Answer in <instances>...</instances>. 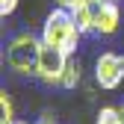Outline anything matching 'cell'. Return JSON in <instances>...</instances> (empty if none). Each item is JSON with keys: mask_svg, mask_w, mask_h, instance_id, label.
Masks as SVG:
<instances>
[{"mask_svg": "<svg viewBox=\"0 0 124 124\" xmlns=\"http://www.w3.org/2000/svg\"><path fill=\"white\" fill-rule=\"evenodd\" d=\"M68 65V53L53 47V44H41V56H39V68H36V77L47 86H59L62 80V71Z\"/></svg>", "mask_w": 124, "mask_h": 124, "instance_id": "4", "label": "cell"}, {"mask_svg": "<svg viewBox=\"0 0 124 124\" xmlns=\"http://www.w3.org/2000/svg\"><path fill=\"white\" fill-rule=\"evenodd\" d=\"M74 3H77V0H56V6H62V9H71Z\"/></svg>", "mask_w": 124, "mask_h": 124, "instance_id": "12", "label": "cell"}, {"mask_svg": "<svg viewBox=\"0 0 124 124\" xmlns=\"http://www.w3.org/2000/svg\"><path fill=\"white\" fill-rule=\"evenodd\" d=\"M0 112H3V118H0V124H15L18 118H15V106H12V98L6 95H0Z\"/></svg>", "mask_w": 124, "mask_h": 124, "instance_id": "8", "label": "cell"}, {"mask_svg": "<svg viewBox=\"0 0 124 124\" xmlns=\"http://www.w3.org/2000/svg\"><path fill=\"white\" fill-rule=\"evenodd\" d=\"M95 124H121V115H118V106H101V112H98Z\"/></svg>", "mask_w": 124, "mask_h": 124, "instance_id": "9", "label": "cell"}, {"mask_svg": "<svg viewBox=\"0 0 124 124\" xmlns=\"http://www.w3.org/2000/svg\"><path fill=\"white\" fill-rule=\"evenodd\" d=\"M15 9H18V0H0V15L3 18H9Z\"/></svg>", "mask_w": 124, "mask_h": 124, "instance_id": "10", "label": "cell"}, {"mask_svg": "<svg viewBox=\"0 0 124 124\" xmlns=\"http://www.w3.org/2000/svg\"><path fill=\"white\" fill-rule=\"evenodd\" d=\"M118 27H121V6H118V0H106L98 21H95V33L98 36H112Z\"/></svg>", "mask_w": 124, "mask_h": 124, "instance_id": "6", "label": "cell"}, {"mask_svg": "<svg viewBox=\"0 0 124 124\" xmlns=\"http://www.w3.org/2000/svg\"><path fill=\"white\" fill-rule=\"evenodd\" d=\"M80 77H83V71H80V62H77V56H68V65H65V71H62L59 86H62V89H77Z\"/></svg>", "mask_w": 124, "mask_h": 124, "instance_id": "7", "label": "cell"}, {"mask_svg": "<svg viewBox=\"0 0 124 124\" xmlns=\"http://www.w3.org/2000/svg\"><path fill=\"white\" fill-rule=\"evenodd\" d=\"M118 115H121V124H124V103L118 106Z\"/></svg>", "mask_w": 124, "mask_h": 124, "instance_id": "13", "label": "cell"}, {"mask_svg": "<svg viewBox=\"0 0 124 124\" xmlns=\"http://www.w3.org/2000/svg\"><path fill=\"white\" fill-rule=\"evenodd\" d=\"M106 0H77V3L71 6V18L77 24V30L86 36V33H95V21H98V15L103 9Z\"/></svg>", "mask_w": 124, "mask_h": 124, "instance_id": "5", "label": "cell"}, {"mask_svg": "<svg viewBox=\"0 0 124 124\" xmlns=\"http://www.w3.org/2000/svg\"><path fill=\"white\" fill-rule=\"evenodd\" d=\"M36 124H56V115H53V112H41Z\"/></svg>", "mask_w": 124, "mask_h": 124, "instance_id": "11", "label": "cell"}, {"mask_svg": "<svg viewBox=\"0 0 124 124\" xmlns=\"http://www.w3.org/2000/svg\"><path fill=\"white\" fill-rule=\"evenodd\" d=\"M80 39H83V33L77 30V24L71 18V9L56 6L47 18H44V27H41V41L44 44H53V47L65 50L68 56H74Z\"/></svg>", "mask_w": 124, "mask_h": 124, "instance_id": "1", "label": "cell"}, {"mask_svg": "<svg viewBox=\"0 0 124 124\" xmlns=\"http://www.w3.org/2000/svg\"><path fill=\"white\" fill-rule=\"evenodd\" d=\"M41 36L36 33H18L6 44V62L15 74H33L39 68V56H41Z\"/></svg>", "mask_w": 124, "mask_h": 124, "instance_id": "2", "label": "cell"}, {"mask_svg": "<svg viewBox=\"0 0 124 124\" xmlns=\"http://www.w3.org/2000/svg\"><path fill=\"white\" fill-rule=\"evenodd\" d=\"M95 83L106 92H112L124 83V56L106 50L95 59Z\"/></svg>", "mask_w": 124, "mask_h": 124, "instance_id": "3", "label": "cell"}]
</instances>
